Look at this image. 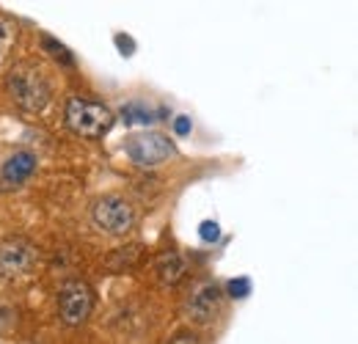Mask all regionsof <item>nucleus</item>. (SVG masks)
<instances>
[{
    "instance_id": "f257e3e1",
    "label": "nucleus",
    "mask_w": 358,
    "mask_h": 344,
    "mask_svg": "<svg viewBox=\"0 0 358 344\" xmlns=\"http://www.w3.org/2000/svg\"><path fill=\"white\" fill-rule=\"evenodd\" d=\"M6 91L11 94V99L28 110V113H39L45 110V105L50 102V94H52V86L47 80L45 69L36 64V61H22L17 64L8 78H6Z\"/></svg>"
},
{
    "instance_id": "f03ea898",
    "label": "nucleus",
    "mask_w": 358,
    "mask_h": 344,
    "mask_svg": "<svg viewBox=\"0 0 358 344\" xmlns=\"http://www.w3.org/2000/svg\"><path fill=\"white\" fill-rule=\"evenodd\" d=\"M113 122L116 116L99 102H89L80 96H72L66 102V127L80 138H102L105 132H110Z\"/></svg>"
},
{
    "instance_id": "7ed1b4c3",
    "label": "nucleus",
    "mask_w": 358,
    "mask_h": 344,
    "mask_svg": "<svg viewBox=\"0 0 358 344\" xmlns=\"http://www.w3.org/2000/svg\"><path fill=\"white\" fill-rule=\"evenodd\" d=\"M174 143L169 135L163 132H135L124 141V155L133 160L135 166L143 169H155L160 163H166L169 157H174Z\"/></svg>"
},
{
    "instance_id": "20e7f679",
    "label": "nucleus",
    "mask_w": 358,
    "mask_h": 344,
    "mask_svg": "<svg viewBox=\"0 0 358 344\" xmlns=\"http://www.w3.org/2000/svg\"><path fill=\"white\" fill-rule=\"evenodd\" d=\"M91 308H94V289L86 281L72 278V281L61 284V289H58V317L66 325H83L91 317Z\"/></svg>"
},
{
    "instance_id": "39448f33",
    "label": "nucleus",
    "mask_w": 358,
    "mask_h": 344,
    "mask_svg": "<svg viewBox=\"0 0 358 344\" xmlns=\"http://www.w3.org/2000/svg\"><path fill=\"white\" fill-rule=\"evenodd\" d=\"M91 217L96 223V229H102L105 234H113V237H122L133 229L135 223V210L119 196H105L94 204Z\"/></svg>"
},
{
    "instance_id": "423d86ee",
    "label": "nucleus",
    "mask_w": 358,
    "mask_h": 344,
    "mask_svg": "<svg viewBox=\"0 0 358 344\" xmlns=\"http://www.w3.org/2000/svg\"><path fill=\"white\" fill-rule=\"evenodd\" d=\"M39 261V254L34 248V243H28L25 237H8L0 243V275L3 278H20L34 273Z\"/></svg>"
},
{
    "instance_id": "0eeeda50",
    "label": "nucleus",
    "mask_w": 358,
    "mask_h": 344,
    "mask_svg": "<svg viewBox=\"0 0 358 344\" xmlns=\"http://www.w3.org/2000/svg\"><path fill=\"white\" fill-rule=\"evenodd\" d=\"M221 301H224L221 287H218V284H213V281H204V284H199V287H196V292L187 298L185 311H187V317H190L193 322L207 325V322H213V320L218 317V311H221Z\"/></svg>"
},
{
    "instance_id": "6e6552de",
    "label": "nucleus",
    "mask_w": 358,
    "mask_h": 344,
    "mask_svg": "<svg viewBox=\"0 0 358 344\" xmlns=\"http://www.w3.org/2000/svg\"><path fill=\"white\" fill-rule=\"evenodd\" d=\"M36 171V155L34 152H14L3 169H0V182L3 185H22L25 179H31V173Z\"/></svg>"
},
{
    "instance_id": "1a4fd4ad",
    "label": "nucleus",
    "mask_w": 358,
    "mask_h": 344,
    "mask_svg": "<svg viewBox=\"0 0 358 344\" xmlns=\"http://www.w3.org/2000/svg\"><path fill=\"white\" fill-rule=\"evenodd\" d=\"M185 259L174 254V251H169V254H160L157 261H155V273H157V281L163 284V287H174L182 281V275H185Z\"/></svg>"
},
{
    "instance_id": "9d476101",
    "label": "nucleus",
    "mask_w": 358,
    "mask_h": 344,
    "mask_svg": "<svg viewBox=\"0 0 358 344\" xmlns=\"http://www.w3.org/2000/svg\"><path fill=\"white\" fill-rule=\"evenodd\" d=\"M14 42H17V22L8 17H0V64L8 58Z\"/></svg>"
},
{
    "instance_id": "9b49d317",
    "label": "nucleus",
    "mask_w": 358,
    "mask_h": 344,
    "mask_svg": "<svg viewBox=\"0 0 358 344\" xmlns=\"http://www.w3.org/2000/svg\"><path fill=\"white\" fill-rule=\"evenodd\" d=\"M122 116H124V122L127 124H149L155 116L146 110V108H141V105H124L122 108Z\"/></svg>"
},
{
    "instance_id": "f8f14e48",
    "label": "nucleus",
    "mask_w": 358,
    "mask_h": 344,
    "mask_svg": "<svg viewBox=\"0 0 358 344\" xmlns=\"http://www.w3.org/2000/svg\"><path fill=\"white\" fill-rule=\"evenodd\" d=\"M42 44H45V50L55 58V61H61V64H72V55H69V50L64 47L61 42H55V39H50V36H45L42 39Z\"/></svg>"
},
{
    "instance_id": "ddd939ff",
    "label": "nucleus",
    "mask_w": 358,
    "mask_h": 344,
    "mask_svg": "<svg viewBox=\"0 0 358 344\" xmlns=\"http://www.w3.org/2000/svg\"><path fill=\"white\" fill-rule=\"evenodd\" d=\"M199 237H201L204 243H215V240H221V226H218L215 220H204V223L199 226Z\"/></svg>"
},
{
    "instance_id": "4468645a",
    "label": "nucleus",
    "mask_w": 358,
    "mask_h": 344,
    "mask_svg": "<svg viewBox=\"0 0 358 344\" xmlns=\"http://www.w3.org/2000/svg\"><path fill=\"white\" fill-rule=\"evenodd\" d=\"M226 289H229V295H231V298L243 301V298H245V295L251 292V281H248V278H231Z\"/></svg>"
},
{
    "instance_id": "2eb2a0df",
    "label": "nucleus",
    "mask_w": 358,
    "mask_h": 344,
    "mask_svg": "<svg viewBox=\"0 0 358 344\" xmlns=\"http://www.w3.org/2000/svg\"><path fill=\"white\" fill-rule=\"evenodd\" d=\"M190 129H193L190 116H177V119H174V132H177V135H187Z\"/></svg>"
},
{
    "instance_id": "dca6fc26",
    "label": "nucleus",
    "mask_w": 358,
    "mask_h": 344,
    "mask_svg": "<svg viewBox=\"0 0 358 344\" xmlns=\"http://www.w3.org/2000/svg\"><path fill=\"white\" fill-rule=\"evenodd\" d=\"M116 47H119V52H124V55H133V50H135V44L130 36H116Z\"/></svg>"
},
{
    "instance_id": "f3484780",
    "label": "nucleus",
    "mask_w": 358,
    "mask_h": 344,
    "mask_svg": "<svg viewBox=\"0 0 358 344\" xmlns=\"http://www.w3.org/2000/svg\"><path fill=\"white\" fill-rule=\"evenodd\" d=\"M171 344H199V339H196V336H190V334H179Z\"/></svg>"
}]
</instances>
